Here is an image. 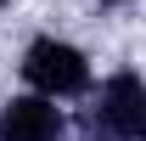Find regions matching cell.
Masks as SVG:
<instances>
[{"mask_svg":"<svg viewBox=\"0 0 146 141\" xmlns=\"http://www.w3.org/2000/svg\"><path fill=\"white\" fill-rule=\"evenodd\" d=\"M146 136V85L135 73H112L96 107L84 113V141H141Z\"/></svg>","mask_w":146,"mask_h":141,"instance_id":"cell-1","label":"cell"},{"mask_svg":"<svg viewBox=\"0 0 146 141\" xmlns=\"http://www.w3.org/2000/svg\"><path fill=\"white\" fill-rule=\"evenodd\" d=\"M23 73H28V85H34L39 96H51V102H62V96H84V90H90V62H84V51L68 45V40H51V34L28 45Z\"/></svg>","mask_w":146,"mask_h":141,"instance_id":"cell-2","label":"cell"},{"mask_svg":"<svg viewBox=\"0 0 146 141\" xmlns=\"http://www.w3.org/2000/svg\"><path fill=\"white\" fill-rule=\"evenodd\" d=\"M62 107L51 96H17V102H6L0 113V141H62Z\"/></svg>","mask_w":146,"mask_h":141,"instance_id":"cell-3","label":"cell"},{"mask_svg":"<svg viewBox=\"0 0 146 141\" xmlns=\"http://www.w3.org/2000/svg\"><path fill=\"white\" fill-rule=\"evenodd\" d=\"M101 6H124V0H101Z\"/></svg>","mask_w":146,"mask_h":141,"instance_id":"cell-4","label":"cell"},{"mask_svg":"<svg viewBox=\"0 0 146 141\" xmlns=\"http://www.w3.org/2000/svg\"><path fill=\"white\" fill-rule=\"evenodd\" d=\"M0 6H6V0H0Z\"/></svg>","mask_w":146,"mask_h":141,"instance_id":"cell-5","label":"cell"}]
</instances>
